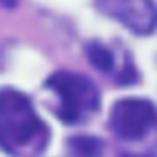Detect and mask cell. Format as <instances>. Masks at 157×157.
<instances>
[{
  "label": "cell",
  "instance_id": "1",
  "mask_svg": "<svg viewBox=\"0 0 157 157\" xmlns=\"http://www.w3.org/2000/svg\"><path fill=\"white\" fill-rule=\"evenodd\" d=\"M48 132L29 99L17 90H0V148L24 155L44 148Z\"/></svg>",
  "mask_w": 157,
  "mask_h": 157
},
{
  "label": "cell",
  "instance_id": "2",
  "mask_svg": "<svg viewBox=\"0 0 157 157\" xmlns=\"http://www.w3.org/2000/svg\"><path fill=\"white\" fill-rule=\"evenodd\" d=\"M48 86L59 95V115L66 122H80L99 108V91L84 75L73 71H57L48 78Z\"/></svg>",
  "mask_w": 157,
  "mask_h": 157
},
{
  "label": "cell",
  "instance_id": "3",
  "mask_svg": "<svg viewBox=\"0 0 157 157\" xmlns=\"http://www.w3.org/2000/svg\"><path fill=\"white\" fill-rule=\"evenodd\" d=\"M157 124L155 106L146 99H121L110 113V126L124 141L143 139Z\"/></svg>",
  "mask_w": 157,
  "mask_h": 157
},
{
  "label": "cell",
  "instance_id": "4",
  "mask_svg": "<svg viewBox=\"0 0 157 157\" xmlns=\"http://www.w3.org/2000/svg\"><path fill=\"white\" fill-rule=\"evenodd\" d=\"M97 7L135 35H148L157 28V7L152 0H97Z\"/></svg>",
  "mask_w": 157,
  "mask_h": 157
},
{
  "label": "cell",
  "instance_id": "5",
  "mask_svg": "<svg viewBox=\"0 0 157 157\" xmlns=\"http://www.w3.org/2000/svg\"><path fill=\"white\" fill-rule=\"evenodd\" d=\"M88 57H90V62L95 68H99L101 71H110L113 68V55L102 44H97V42L90 44L88 46Z\"/></svg>",
  "mask_w": 157,
  "mask_h": 157
}]
</instances>
